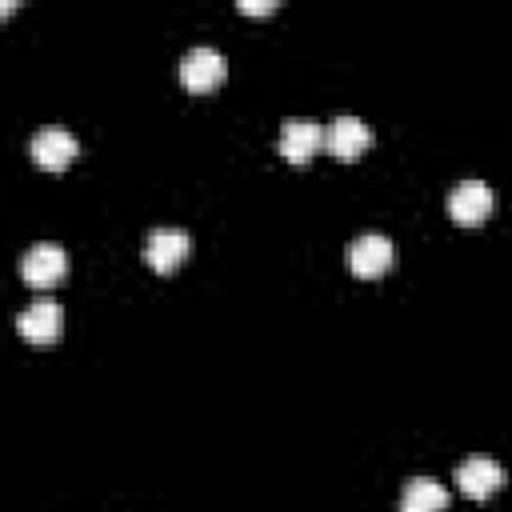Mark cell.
I'll return each instance as SVG.
<instances>
[{
    "label": "cell",
    "mask_w": 512,
    "mask_h": 512,
    "mask_svg": "<svg viewBox=\"0 0 512 512\" xmlns=\"http://www.w3.org/2000/svg\"><path fill=\"white\" fill-rule=\"evenodd\" d=\"M16 332L32 344H52L60 336V304L56 300H32L20 316H16Z\"/></svg>",
    "instance_id": "30bf717a"
},
{
    "label": "cell",
    "mask_w": 512,
    "mask_h": 512,
    "mask_svg": "<svg viewBox=\"0 0 512 512\" xmlns=\"http://www.w3.org/2000/svg\"><path fill=\"white\" fill-rule=\"evenodd\" d=\"M236 8H240V12H272V8H276V0H240Z\"/></svg>",
    "instance_id": "7c38bea8"
},
{
    "label": "cell",
    "mask_w": 512,
    "mask_h": 512,
    "mask_svg": "<svg viewBox=\"0 0 512 512\" xmlns=\"http://www.w3.org/2000/svg\"><path fill=\"white\" fill-rule=\"evenodd\" d=\"M392 260H396V248H392V240L380 236V232H364V236H356V240L344 248V264H348V272H356V276H364V280L388 272Z\"/></svg>",
    "instance_id": "7a4b0ae2"
},
{
    "label": "cell",
    "mask_w": 512,
    "mask_h": 512,
    "mask_svg": "<svg viewBox=\"0 0 512 512\" xmlns=\"http://www.w3.org/2000/svg\"><path fill=\"white\" fill-rule=\"evenodd\" d=\"M504 480H508L504 468L492 456H484V452H476V456L456 464V488L464 496H472V500H488L496 488H504Z\"/></svg>",
    "instance_id": "5b68a950"
},
{
    "label": "cell",
    "mask_w": 512,
    "mask_h": 512,
    "mask_svg": "<svg viewBox=\"0 0 512 512\" xmlns=\"http://www.w3.org/2000/svg\"><path fill=\"white\" fill-rule=\"evenodd\" d=\"M224 72H228V64L212 44H192L180 56V84L188 92H212L224 80Z\"/></svg>",
    "instance_id": "6da1fadb"
},
{
    "label": "cell",
    "mask_w": 512,
    "mask_h": 512,
    "mask_svg": "<svg viewBox=\"0 0 512 512\" xmlns=\"http://www.w3.org/2000/svg\"><path fill=\"white\" fill-rule=\"evenodd\" d=\"M368 144H372V128L360 116H336L332 124H324V148L340 160H356Z\"/></svg>",
    "instance_id": "52a82bcc"
},
{
    "label": "cell",
    "mask_w": 512,
    "mask_h": 512,
    "mask_svg": "<svg viewBox=\"0 0 512 512\" xmlns=\"http://www.w3.org/2000/svg\"><path fill=\"white\" fill-rule=\"evenodd\" d=\"M448 508V488L432 476H416L404 484L400 496V512H444Z\"/></svg>",
    "instance_id": "8fae6325"
},
{
    "label": "cell",
    "mask_w": 512,
    "mask_h": 512,
    "mask_svg": "<svg viewBox=\"0 0 512 512\" xmlns=\"http://www.w3.org/2000/svg\"><path fill=\"white\" fill-rule=\"evenodd\" d=\"M276 148H280V156H284L288 164H308L312 152L324 148V128L312 124V120L292 116V120L280 124V144H276Z\"/></svg>",
    "instance_id": "8992f818"
},
{
    "label": "cell",
    "mask_w": 512,
    "mask_h": 512,
    "mask_svg": "<svg viewBox=\"0 0 512 512\" xmlns=\"http://www.w3.org/2000/svg\"><path fill=\"white\" fill-rule=\"evenodd\" d=\"M492 212V188L484 180H460L448 192V216L456 224H480Z\"/></svg>",
    "instance_id": "ba28073f"
},
{
    "label": "cell",
    "mask_w": 512,
    "mask_h": 512,
    "mask_svg": "<svg viewBox=\"0 0 512 512\" xmlns=\"http://www.w3.org/2000/svg\"><path fill=\"white\" fill-rule=\"evenodd\" d=\"M64 272H68V252H64L60 244L40 240V244H32V248L20 256V276H24L32 288H48V284L64 280Z\"/></svg>",
    "instance_id": "277c9868"
},
{
    "label": "cell",
    "mask_w": 512,
    "mask_h": 512,
    "mask_svg": "<svg viewBox=\"0 0 512 512\" xmlns=\"http://www.w3.org/2000/svg\"><path fill=\"white\" fill-rule=\"evenodd\" d=\"M192 252V236L184 228H156L144 244V260L156 268V272H172L184 264V256Z\"/></svg>",
    "instance_id": "9c48e42d"
},
{
    "label": "cell",
    "mask_w": 512,
    "mask_h": 512,
    "mask_svg": "<svg viewBox=\"0 0 512 512\" xmlns=\"http://www.w3.org/2000/svg\"><path fill=\"white\" fill-rule=\"evenodd\" d=\"M76 152H80L76 136H72L68 128H60V124H48V128L32 132V140H28V156H32L40 168H48V172L68 168V164L76 160Z\"/></svg>",
    "instance_id": "3957f363"
}]
</instances>
